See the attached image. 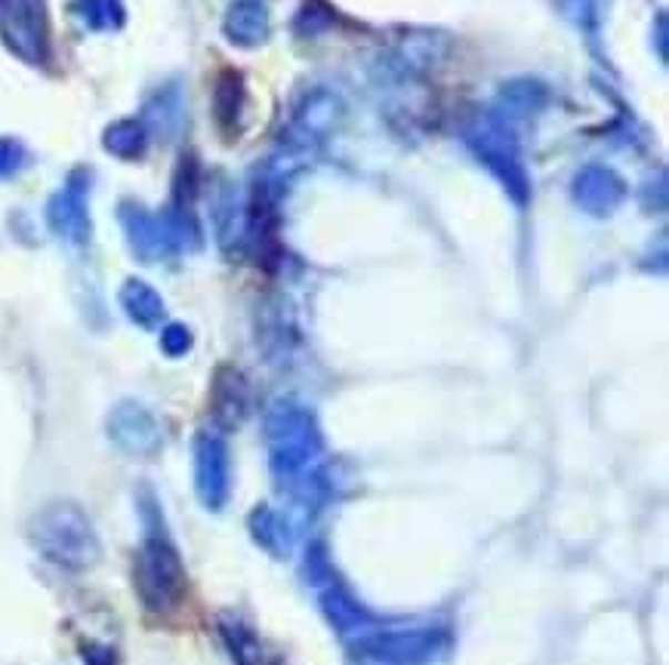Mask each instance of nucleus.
Returning a JSON list of instances; mask_svg holds the SVG:
<instances>
[{
	"instance_id": "obj_1",
	"label": "nucleus",
	"mask_w": 669,
	"mask_h": 665,
	"mask_svg": "<svg viewBox=\"0 0 669 665\" xmlns=\"http://www.w3.org/2000/svg\"><path fill=\"white\" fill-rule=\"evenodd\" d=\"M466 142L513 192H525V170H521V157H518L516 133L506 126L503 117L478 114L466 130Z\"/></svg>"
},
{
	"instance_id": "obj_2",
	"label": "nucleus",
	"mask_w": 669,
	"mask_h": 665,
	"mask_svg": "<svg viewBox=\"0 0 669 665\" xmlns=\"http://www.w3.org/2000/svg\"><path fill=\"white\" fill-rule=\"evenodd\" d=\"M0 41L7 43L22 62L43 65L50 31L43 0H3L0 3Z\"/></svg>"
},
{
	"instance_id": "obj_3",
	"label": "nucleus",
	"mask_w": 669,
	"mask_h": 665,
	"mask_svg": "<svg viewBox=\"0 0 669 665\" xmlns=\"http://www.w3.org/2000/svg\"><path fill=\"white\" fill-rule=\"evenodd\" d=\"M223 31L237 47H260L268 41V31H272L268 10L260 0H235L223 19Z\"/></svg>"
},
{
	"instance_id": "obj_4",
	"label": "nucleus",
	"mask_w": 669,
	"mask_h": 665,
	"mask_svg": "<svg viewBox=\"0 0 669 665\" xmlns=\"http://www.w3.org/2000/svg\"><path fill=\"white\" fill-rule=\"evenodd\" d=\"M182 93H180V83H168V86H161L158 93H152V99L145 102V114H142V126H145V133L149 136L158 139H173L180 133L182 126Z\"/></svg>"
},
{
	"instance_id": "obj_5",
	"label": "nucleus",
	"mask_w": 669,
	"mask_h": 665,
	"mask_svg": "<svg viewBox=\"0 0 669 665\" xmlns=\"http://www.w3.org/2000/svg\"><path fill=\"white\" fill-rule=\"evenodd\" d=\"M69 10L90 31H118L126 22L121 0H71Z\"/></svg>"
},
{
	"instance_id": "obj_6",
	"label": "nucleus",
	"mask_w": 669,
	"mask_h": 665,
	"mask_svg": "<svg viewBox=\"0 0 669 665\" xmlns=\"http://www.w3.org/2000/svg\"><path fill=\"white\" fill-rule=\"evenodd\" d=\"M624 194V185L614 176L611 170L605 166H589L577 176V197L584 204H599V207H608L617 197Z\"/></svg>"
},
{
	"instance_id": "obj_7",
	"label": "nucleus",
	"mask_w": 669,
	"mask_h": 665,
	"mask_svg": "<svg viewBox=\"0 0 669 665\" xmlns=\"http://www.w3.org/2000/svg\"><path fill=\"white\" fill-rule=\"evenodd\" d=\"M105 149L118 157H140L149 145V133L145 126L136 117H124V121H114L109 130H105Z\"/></svg>"
},
{
	"instance_id": "obj_8",
	"label": "nucleus",
	"mask_w": 669,
	"mask_h": 665,
	"mask_svg": "<svg viewBox=\"0 0 669 665\" xmlns=\"http://www.w3.org/2000/svg\"><path fill=\"white\" fill-rule=\"evenodd\" d=\"M241 102H244V83L237 71H223L216 78V93H213V111H216V121L223 126L235 124L237 114H241Z\"/></svg>"
},
{
	"instance_id": "obj_9",
	"label": "nucleus",
	"mask_w": 669,
	"mask_h": 665,
	"mask_svg": "<svg viewBox=\"0 0 669 665\" xmlns=\"http://www.w3.org/2000/svg\"><path fill=\"white\" fill-rule=\"evenodd\" d=\"M336 10L327 0H303V7L293 16V31L300 38H315L324 34L327 28H334Z\"/></svg>"
},
{
	"instance_id": "obj_10",
	"label": "nucleus",
	"mask_w": 669,
	"mask_h": 665,
	"mask_svg": "<svg viewBox=\"0 0 669 665\" xmlns=\"http://www.w3.org/2000/svg\"><path fill=\"white\" fill-rule=\"evenodd\" d=\"M26 161V145L19 139L0 136V176H10Z\"/></svg>"
},
{
	"instance_id": "obj_11",
	"label": "nucleus",
	"mask_w": 669,
	"mask_h": 665,
	"mask_svg": "<svg viewBox=\"0 0 669 665\" xmlns=\"http://www.w3.org/2000/svg\"><path fill=\"white\" fill-rule=\"evenodd\" d=\"M657 47H660V55L667 59V16H657Z\"/></svg>"
}]
</instances>
